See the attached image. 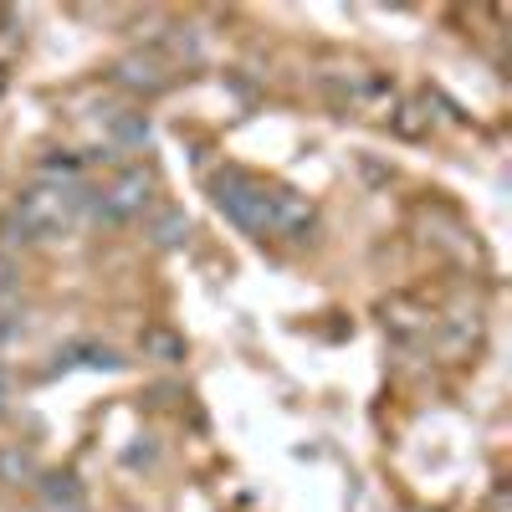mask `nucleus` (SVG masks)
Segmentation results:
<instances>
[{
    "instance_id": "obj_12",
    "label": "nucleus",
    "mask_w": 512,
    "mask_h": 512,
    "mask_svg": "<svg viewBox=\"0 0 512 512\" xmlns=\"http://www.w3.org/2000/svg\"><path fill=\"white\" fill-rule=\"evenodd\" d=\"M144 349H149V354H159L164 364H175V359H185V344H180L175 333H164V328H149V333H144Z\"/></svg>"
},
{
    "instance_id": "obj_3",
    "label": "nucleus",
    "mask_w": 512,
    "mask_h": 512,
    "mask_svg": "<svg viewBox=\"0 0 512 512\" xmlns=\"http://www.w3.org/2000/svg\"><path fill=\"white\" fill-rule=\"evenodd\" d=\"M313 231H318L313 205L297 195V190H272V231H267V236H282V241H313Z\"/></svg>"
},
{
    "instance_id": "obj_7",
    "label": "nucleus",
    "mask_w": 512,
    "mask_h": 512,
    "mask_svg": "<svg viewBox=\"0 0 512 512\" xmlns=\"http://www.w3.org/2000/svg\"><path fill=\"white\" fill-rule=\"evenodd\" d=\"M0 482H11V487H36V482H41L36 456L21 451V446H6V451H0Z\"/></svg>"
},
{
    "instance_id": "obj_6",
    "label": "nucleus",
    "mask_w": 512,
    "mask_h": 512,
    "mask_svg": "<svg viewBox=\"0 0 512 512\" xmlns=\"http://www.w3.org/2000/svg\"><path fill=\"white\" fill-rule=\"evenodd\" d=\"M41 502H47L52 512H82V482L72 472H52V477H41Z\"/></svg>"
},
{
    "instance_id": "obj_1",
    "label": "nucleus",
    "mask_w": 512,
    "mask_h": 512,
    "mask_svg": "<svg viewBox=\"0 0 512 512\" xmlns=\"http://www.w3.org/2000/svg\"><path fill=\"white\" fill-rule=\"evenodd\" d=\"M210 195L226 210V221H236L246 236L272 231V185H262L256 175H246V169H236V164L216 169V175H210Z\"/></svg>"
},
{
    "instance_id": "obj_9",
    "label": "nucleus",
    "mask_w": 512,
    "mask_h": 512,
    "mask_svg": "<svg viewBox=\"0 0 512 512\" xmlns=\"http://www.w3.org/2000/svg\"><path fill=\"white\" fill-rule=\"evenodd\" d=\"M108 134L123 149H139V144H149V118L144 113H108Z\"/></svg>"
},
{
    "instance_id": "obj_11",
    "label": "nucleus",
    "mask_w": 512,
    "mask_h": 512,
    "mask_svg": "<svg viewBox=\"0 0 512 512\" xmlns=\"http://www.w3.org/2000/svg\"><path fill=\"white\" fill-rule=\"evenodd\" d=\"M185 236H190V221L180 216V210H164V216L154 221V241L159 246H180Z\"/></svg>"
},
{
    "instance_id": "obj_13",
    "label": "nucleus",
    "mask_w": 512,
    "mask_h": 512,
    "mask_svg": "<svg viewBox=\"0 0 512 512\" xmlns=\"http://www.w3.org/2000/svg\"><path fill=\"white\" fill-rule=\"evenodd\" d=\"M390 123H395V134H405V139H420V134H425V123H431V113H420V108H410V103H405V108H400Z\"/></svg>"
},
{
    "instance_id": "obj_8",
    "label": "nucleus",
    "mask_w": 512,
    "mask_h": 512,
    "mask_svg": "<svg viewBox=\"0 0 512 512\" xmlns=\"http://www.w3.org/2000/svg\"><path fill=\"white\" fill-rule=\"evenodd\" d=\"M72 364H88V369H123V359L103 344H72L67 354H57V369H72Z\"/></svg>"
},
{
    "instance_id": "obj_4",
    "label": "nucleus",
    "mask_w": 512,
    "mask_h": 512,
    "mask_svg": "<svg viewBox=\"0 0 512 512\" xmlns=\"http://www.w3.org/2000/svg\"><path fill=\"white\" fill-rule=\"evenodd\" d=\"M113 77H118V88H134V93H164L169 88V67L159 57H144V52L123 57L113 67Z\"/></svg>"
},
{
    "instance_id": "obj_5",
    "label": "nucleus",
    "mask_w": 512,
    "mask_h": 512,
    "mask_svg": "<svg viewBox=\"0 0 512 512\" xmlns=\"http://www.w3.org/2000/svg\"><path fill=\"white\" fill-rule=\"evenodd\" d=\"M328 93H338L344 103H384V98H395V88L384 77H374V72H349V77H328L323 82Z\"/></svg>"
},
{
    "instance_id": "obj_2",
    "label": "nucleus",
    "mask_w": 512,
    "mask_h": 512,
    "mask_svg": "<svg viewBox=\"0 0 512 512\" xmlns=\"http://www.w3.org/2000/svg\"><path fill=\"white\" fill-rule=\"evenodd\" d=\"M144 205H149V175H144V169H123L113 190L93 195V216L118 226V221H134Z\"/></svg>"
},
{
    "instance_id": "obj_10",
    "label": "nucleus",
    "mask_w": 512,
    "mask_h": 512,
    "mask_svg": "<svg viewBox=\"0 0 512 512\" xmlns=\"http://www.w3.org/2000/svg\"><path fill=\"white\" fill-rule=\"evenodd\" d=\"M77 175H82V159L77 154H47V159H41V180H47V185H77Z\"/></svg>"
},
{
    "instance_id": "obj_14",
    "label": "nucleus",
    "mask_w": 512,
    "mask_h": 512,
    "mask_svg": "<svg viewBox=\"0 0 512 512\" xmlns=\"http://www.w3.org/2000/svg\"><path fill=\"white\" fill-rule=\"evenodd\" d=\"M6 400H11V374L0 369V410H6Z\"/></svg>"
}]
</instances>
